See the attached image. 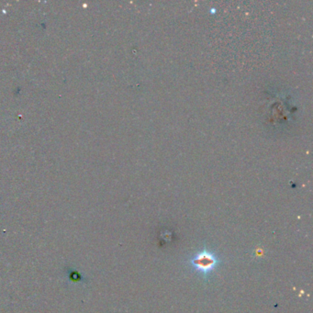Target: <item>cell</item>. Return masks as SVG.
I'll return each mask as SVG.
<instances>
[{"instance_id":"6da1fadb","label":"cell","mask_w":313,"mask_h":313,"mask_svg":"<svg viewBox=\"0 0 313 313\" xmlns=\"http://www.w3.org/2000/svg\"><path fill=\"white\" fill-rule=\"evenodd\" d=\"M221 263V258L206 247L197 252L188 259V266L205 279H208Z\"/></svg>"}]
</instances>
